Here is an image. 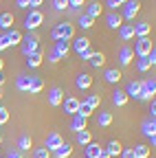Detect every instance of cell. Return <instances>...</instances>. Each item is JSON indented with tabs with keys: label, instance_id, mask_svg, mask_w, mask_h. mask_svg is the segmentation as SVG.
<instances>
[{
	"label": "cell",
	"instance_id": "obj_27",
	"mask_svg": "<svg viewBox=\"0 0 156 158\" xmlns=\"http://www.w3.org/2000/svg\"><path fill=\"white\" fill-rule=\"evenodd\" d=\"M86 121H88V118H82V116H73V121H70V130L77 134V132H82V130H86Z\"/></svg>",
	"mask_w": 156,
	"mask_h": 158
},
{
	"label": "cell",
	"instance_id": "obj_40",
	"mask_svg": "<svg viewBox=\"0 0 156 158\" xmlns=\"http://www.w3.org/2000/svg\"><path fill=\"white\" fill-rule=\"evenodd\" d=\"M92 22H95V20H92V18H88L86 13L79 18V27H82V29H90V27H92Z\"/></svg>",
	"mask_w": 156,
	"mask_h": 158
},
{
	"label": "cell",
	"instance_id": "obj_52",
	"mask_svg": "<svg viewBox=\"0 0 156 158\" xmlns=\"http://www.w3.org/2000/svg\"><path fill=\"white\" fill-rule=\"evenodd\" d=\"M5 86V77H2V73H0V88Z\"/></svg>",
	"mask_w": 156,
	"mask_h": 158
},
{
	"label": "cell",
	"instance_id": "obj_42",
	"mask_svg": "<svg viewBox=\"0 0 156 158\" xmlns=\"http://www.w3.org/2000/svg\"><path fill=\"white\" fill-rule=\"evenodd\" d=\"M7 121H9V110L5 106H0V125H5Z\"/></svg>",
	"mask_w": 156,
	"mask_h": 158
},
{
	"label": "cell",
	"instance_id": "obj_53",
	"mask_svg": "<svg viewBox=\"0 0 156 158\" xmlns=\"http://www.w3.org/2000/svg\"><path fill=\"white\" fill-rule=\"evenodd\" d=\"M2 68H5V59L0 57V73H2Z\"/></svg>",
	"mask_w": 156,
	"mask_h": 158
},
{
	"label": "cell",
	"instance_id": "obj_29",
	"mask_svg": "<svg viewBox=\"0 0 156 158\" xmlns=\"http://www.w3.org/2000/svg\"><path fill=\"white\" fill-rule=\"evenodd\" d=\"M103 77H106V81H108V84H119V79H121V70H116V68H108V70L103 73Z\"/></svg>",
	"mask_w": 156,
	"mask_h": 158
},
{
	"label": "cell",
	"instance_id": "obj_20",
	"mask_svg": "<svg viewBox=\"0 0 156 158\" xmlns=\"http://www.w3.org/2000/svg\"><path fill=\"white\" fill-rule=\"evenodd\" d=\"M42 51H35V53H31V55H27V64H29V68H37V66H42Z\"/></svg>",
	"mask_w": 156,
	"mask_h": 158
},
{
	"label": "cell",
	"instance_id": "obj_45",
	"mask_svg": "<svg viewBox=\"0 0 156 158\" xmlns=\"http://www.w3.org/2000/svg\"><path fill=\"white\" fill-rule=\"evenodd\" d=\"M84 7V0H68V9H79Z\"/></svg>",
	"mask_w": 156,
	"mask_h": 158
},
{
	"label": "cell",
	"instance_id": "obj_14",
	"mask_svg": "<svg viewBox=\"0 0 156 158\" xmlns=\"http://www.w3.org/2000/svg\"><path fill=\"white\" fill-rule=\"evenodd\" d=\"M60 59H66V55L70 53V42H55V46L51 48Z\"/></svg>",
	"mask_w": 156,
	"mask_h": 158
},
{
	"label": "cell",
	"instance_id": "obj_57",
	"mask_svg": "<svg viewBox=\"0 0 156 158\" xmlns=\"http://www.w3.org/2000/svg\"><path fill=\"white\" fill-rule=\"evenodd\" d=\"M2 158H5V156H2Z\"/></svg>",
	"mask_w": 156,
	"mask_h": 158
},
{
	"label": "cell",
	"instance_id": "obj_4",
	"mask_svg": "<svg viewBox=\"0 0 156 158\" xmlns=\"http://www.w3.org/2000/svg\"><path fill=\"white\" fill-rule=\"evenodd\" d=\"M152 48H154V44H152V40H150V37H139L132 51H134L136 57H147V55L152 53Z\"/></svg>",
	"mask_w": 156,
	"mask_h": 158
},
{
	"label": "cell",
	"instance_id": "obj_1",
	"mask_svg": "<svg viewBox=\"0 0 156 158\" xmlns=\"http://www.w3.org/2000/svg\"><path fill=\"white\" fill-rule=\"evenodd\" d=\"M51 37L55 40V42H70V40L75 37V24H70V22L55 24V29L51 31Z\"/></svg>",
	"mask_w": 156,
	"mask_h": 158
},
{
	"label": "cell",
	"instance_id": "obj_34",
	"mask_svg": "<svg viewBox=\"0 0 156 158\" xmlns=\"http://www.w3.org/2000/svg\"><path fill=\"white\" fill-rule=\"evenodd\" d=\"M112 123V112H99V118H97V125H101V127H108Z\"/></svg>",
	"mask_w": 156,
	"mask_h": 158
},
{
	"label": "cell",
	"instance_id": "obj_19",
	"mask_svg": "<svg viewBox=\"0 0 156 158\" xmlns=\"http://www.w3.org/2000/svg\"><path fill=\"white\" fill-rule=\"evenodd\" d=\"M88 64H90V66H95V68L103 66V64H106V55H103V53H99V51H97V53L92 51V53H90V57H88Z\"/></svg>",
	"mask_w": 156,
	"mask_h": 158
},
{
	"label": "cell",
	"instance_id": "obj_12",
	"mask_svg": "<svg viewBox=\"0 0 156 158\" xmlns=\"http://www.w3.org/2000/svg\"><path fill=\"white\" fill-rule=\"evenodd\" d=\"M5 37H7L9 48H11V46H20V42H22V33L18 31V29H9V31L5 33Z\"/></svg>",
	"mask_w": 156,
	"mask_h": 158
},
{
	"label": "cell",
	"instance_id": "obj_17",
	"mask_svg": "<svg viewBox=\"0 0 156 158\" xmlns=\"http://www.w3.org/2000/svg\"><path fill=\"white\" fill-rule=\"evenodd\" d=\"M121 152H123V147H121V143L119 141H112L108 143V147H106V154L110 156V158H116V156H121Z\"/></svg>",
	"mask_w": 156,
	"mask_h": 158
},
{
	"label": "cell",
	"instance_id": "obj_33",
	"mask_svg": "<svg viewBox=\"0 0 156 158\" xmlns=\"http://www.w3.org/2000/svg\"><path fill=\"white\" fill-rule=\"evenodd\" d=\"M70 154H73V147H70L68 143H64L60 149H55V152H53V156H55V158H68Z\"/></svg>",
	"mask_w": 156,
	"mask_h": 158
},
{
	"label": "cell",
	"instance_id": "obj_8",
	"mask_svg": "<svg viewBox=\"0 0 156 158\" xmlns=\"http://www.w3.org/2000/svg\"><path fill=\"white\" fill-rule=\"evenodd\" d=\"M141 130H143V134L152 141V145H156V121H150V118H145L143 125H141Z\"/></svg>",
	"mask_w": 156,
	"mask_h": 158
},
{
	"label": "cell",
	"instance_id": "obj_46",
	"mask_svg": "<svg viewBox=\"0 0 156 158\" xmlns=\"http://www.w3.org/2000/svg\"><path fill=\"white\" fill-rule=\"evenodd\" d=\"M9 48V44H7V37L5 35H0V53H2V51H7Z\"/></svg>",
	"mask_w": 156,
	"mask_h": 158
},
{
	"label": "cell",
	"instance_id": "obj_9",
	"mask_svg": "<svg viewBox=\"0 0 156 158\" xmlns=\"http://www.w3.org/2000/svg\"><path fill=\"white\" fill-rule=\"evenodd\" d=\"M70 48H73L77 55H84L86 51H90V40H88V37H77L75 42L70 44Z\"/></svg>",
	"mask_w": 156,
	"mask_h": 158
},
{
	"label": "cell",
	"instance_id": "obj_18",
	"mask_svg": "<svg viewBox=\"0 0 156 158\" xmlns=\"http://www.w3.org/2000/svg\"><path fill=\"white\" fill-rule=\"evenodd\" d=\"M101 149H103V147H101L99 143L92 141V143H88V145L84 147V154H86V158H97V156L101 154Z\"/></svg>",
	"mask_w": 156,
	"mask_h": 158
},
{
	"label": "cell",
	"instance_id": "obj_15",
	"mask_svg": "<svg viewBox=\"0 0 156 158\" xmlns=\"http://www.w3.org/2000/svg\"><path fill=\"white\" fill-rule=\"evenodd\" d=\"M132 59H134V51H132L130 46H123L121 53H119V64H121V66H130Z\"/></svg>",
	"mask_w": 156,
	"mask_h": 158
},
{
	"label": "cell",
	"instance_id": "obj_36",
	"mask_svg": "<svg viewBox=\"0 0 156 158\" xmlns=\"http://www.w3.org/2000/svg\"><path fill=\"white\" fill-rule=\"evenodd\" d=\"M90 114H92V108H90L88 103H84V101H82V103H79V110H77V116H82V118H88Z\"/></svg>",
	"mask_w": 156,
	"mask_h": 158
},
{
	"label": "cell",
	"instance_id": "obj_49",
	"mask_svg": "<svg viewBox=\"0 0 156 158\" xmlns=\"http://www.w3.org/2000/svg\"><path fill=\"white\" fill-rule=\"evenodd\" d=\"M121 158H134V152H132V147L123 149V152H121Z\"/></svg>",
	"mask_w": 156,
	"mask_h": 158
},
{
	"label": "cell",
	"instance_id": "obj_56",
	"mask_svg": "<svg viewBox=\"0 0 156 158\" xmlns=\"http://www.w3.org/2000/svg\"><path fill=\"white\" fill-rule=\"evenodd\" d=\"M0 145H2V136H0Z\"/></svg>",
	"mask_w": 156,
	"mask_h": 158
},
{
	"label": "cell",
	"instance_id": "obj_23",
	"mask_svg": "<svg viewBox=\"0 0 156 158\" xmlns=\"http://www.w3.org/2000/svg\"><path fill=\"white\" fill-rule=\"evenodd\" d=\"M13 22H15V18H13V13H2L0 15V29H5V31H9V29H13Z\"/></svg>",
	"mask_w": 156,
	"mask_h": 158
},
{
	"label": "cell",
	"instance_id": "obj_2",
	"mask_svg": "<svg viewBox=\"0 0 156 158\" xmlns=\"http://www.w3.org/2000/svg\"><path fill=\"white\" fill-rule=\"evenodd\" d=\"M20 48H22L24 57H27V55H31V53H35V51H40V37H37L35 33L22 35V42H20Z\"/></svg>",
	"mask_w": 156,
	"mask_h": 158
},
{
	"label": "cell",
	"instance_id": "obj_6",
	"mask_svg": "<svg viewBox=\"0 0 156 158\" xmlns=\"http://www.w3.org/2000/svg\"><path fill=\"white\" fill-rule=\"evenodd\" d=\"M154 64H156V48H152V53H150L147 57H139L136 68H139V73H145V70H150Z\"/></svg>",
	"mask_w": 156,
	"mask_h": 158
},
{
	"label": "cell",
	"instance_id": "obj_43",
	"mask_svg": "<svg viewBox=\"0 0 156 158\" xmlns=\"http://www.w3.org/2000/svg\"><path fill=\"white\" fill-rule=\"evenodd\" d=\"M53 7L57 11H64V9H68V0H53Z\"/></svg>",
	"mask_w": 156,
	"mask_h": 158
},
{
	"label": "cell",
	"instance_id": "obj_21",
	"mask_svg": "<svg viewBox=\"0 0 156 158\" xmlns=\"http://www.w3.org/2000/svg\"><path fill=\"white\" fill-rule=\"evenodd\" d=\"M29 84H31V75H18L15 77V88L18 90L29 92Z\"/></svg>",
	"mask_w": 156,
	"mask_h": 158
},
{
	"label": "cell",
	"instance_id": "obj_51",
	"mask_svg": "<svg viewBox=\"0 0 156 158\" xmlns=\"http://www.w3.org/2000/svg\"><path fill=\"white\" fill-rule=\"evenodd\" d=\"M97 158H110V156H108V154H106V147H103V149H101V154H99V156H97Z\"/></svg>",
	"mask_w": 156,
	"mask_h": 158
},
{
	"label": "cell",
	"instance_id": "obj_11",
	"mask_svg": "<svg viewBox=\"0 0 156 158\" xmlns=\"http://www.w3.org/2000/svg\"><path fill=\"white\" fill-rule=\"evenodd\" d=\"M62 101H64V92H62V88H51L48 90V103L53 106V108H57V106H62Z\"/></svg>",
	"mask_w": 156,
	"mask_h": 158
},
{
	"label": "cell",
	"instance_id": "obj_31",
	"mask_svg": "<svg viewBox=\"0 0 156 158\" xmlns=\"http://www.w3.org/2000/svg\"><path fill=\"white\" fill-rule=\"evenodd\" d=\"M132 152H134V158H150V147L147 145H134Z\"/></svg>",
	"mask_w": 156,
	"mask_h": 158
},
{
	"label": "cell",
	"instance_id": "obj_24",
	"mask_svg": "<svg viewBox=\"0 0 156 158\" xmlns=\"http://www.w3.org/2000/svg\"><path fill=\"white\" fill-rule=\"evenodd\" d=\"M42 88H44V81H42V77H33V75H31L29 92H31V94H37V92H42Z\"/></svg>",
	"mask_w": 156,
	"mask_h": 158
},
{
	"label": "cell",
	"instance_id": "obj_50",
	"mask_svg": "<svg viewBox=\"0 0 156 158\" xmlns=\"http://www.w3.org/2000/svg\"><path fill=\"white\" fill-rule=\"evenodd\" d=\"M42 2H44V0H29V7H31V9H37Z\"/></svg>",
	"mask_w": 156,
	"mask_h": 158
},
{
	"label": "cell",
	"instance_id": "obj_55",
	"mask_svg": "<svg viewBox=\"0 0 156 158\" xmlns=\"http://www.w3.org/2000/svg\"><path fill=\"white\" fill-rule=\"evenodd\" d=\"M0 99H2V88H0Z\"/></svg>",
	"mask_w": 156,
	"mask_h": 158
},
{
	"label": "cell",
	"instance_id": "obj_26",
	"mask_svg": "<svg viewBox=\"0 0 156 158\" xmlns=\"http://www.w3.org/2000/svg\"><path fill=\"white\" fill-rule=\"evenodd\" d=\"M112 103H114L116 108L125 106V103H128V94H125L123 90H114V92H112Z\"/></svg>",
	"mask_w": 156,
	"mask_h": 158
},
{
	"label": "cell",
	"instance_id": "obj_47",
	"mask_svg": "<svg viewBox=\"0 0 156 158\" xmlns=\"http://www.w3.org/2000/svg\"><path fill=\"white\" fill-rule=\"evenodd\" d=\"M15 7L18 9H29V0H15Z\"/></svg>",
	"mask_w": 156,
	"mask_h": 158
},
{
	"label": "cell",
	"instance_id": "obj_30",
	"mask_svg": "<svg viewBox=\"0 0 156 158\" xmlns=\"http://www.w3.org/2000/svg\"><path fill=\"white\" fill-rule=\"evenodd\" d=\"M77 143H79L82 147H86L88 143H92V134L88 130H82V132H77Z\"/></svg>",
	"mask_w": 156,
	"mask_h": 158
},
{
	"label": "cell",
	"instance_id": "obj_38",
	"mask_svg": "<svg viewBox=\"0 0 156 158\" xmlns=\"http://www.w3.org/2000/svg\"><path fill=\"white\" fill-rule=\"evenodd\" d=\"M33 158H51V152H48L46 147H37V149L33 152Z\"/></svg>",
	"mask_w": 156,
	"mask_h": 158
},
{
	"label": "cell",
	"instance_id": "obj_3",
	"mask_svg": "<svg viewBox=\"0 0 156 158\" xmlns=\"http://www.w3.org/2000/svg\"><path fill=\"white\" fill-rule=\"evenodd\" d=\"M42 22H44V13H42L40 9H31V11L27 13V18H24V27H27L29 33H33Z\"/></svg>",
	"mask_w": 156,
	"mask_h": 158
},
{
	"label": "cell",
	"instance_id": "obj_35",
	"mask_svg": "<svg viewBox=\"0 0 156 158\" xmlns=\"http://www.w3.org/2000/svg\"><path fill=\"white\" fill-rule=\"evenodd\" d=\"M101 9H103V7H101L99 2H92V5H88V11H86V15L95 20V18H99V15H101Z\"/></svg>",
	"mask_w": 156,
	"mask_h": 158
},
{
	"label": "cell",
	"instance_id": "obj_16",
	"mask_svg": "<svg viewBox=\"0 0 156 158\" xmlns=\"http://www.w3.org/2000/svg\"><path fill=\"white\" fill-rule=\"evenodd\" d=\"M106 24H108L110 29H119V27L123 24V18L116 13V11H110V13L106 15Z\"/></svg>",
	"mask_w": 156,
	"mask_h": 158
},
{
	"label": "cell",
	"instance_id": "obj_5",
	"mask_svg": "<svg viewBox=\"0 0 156 158\" xmlns=\"http://www.w3.org/2000/svg\"><path fill=\"white\" fill-rule=\"evenodd\" d=\"M121 9H123L121 18H123V20H128V22H134V15L141 11V2H139V0H128V2H125Z\"/></svg>",
	"mask_w": 156,
	"mask_h": 158
},
{
	"label": "cell",
	"instance_id": "obj_39",
	"mask_svg": "<svg viewBox=\"0 0 156 158\" xmlns=\"http://www.w3.org/2000/svg\"><path fill=\"white\" fill-rule=\"evenodd\" d=\"M141 84H143V88H145L150 94L156 92V81H154V79H145V81H141Z\"/></svg>",
	"mask_w": 156,
	"mask_h": 158
},
{
	"label": "cell",
	"instance_id": "obj_54",
	"mask_svg": "<svg viewBox=\"0 0 156 158\" xmlns=\"http://www.w3.org/2000/svg\"><path fill=\"white\" fill-rule=\"evenodd\" d=\"M119 2H121V5H125V2H128V0H119Z\"/></svg>",
	"mask_w": 156,
	"mask_h": 158
},
{
	"label": "cell",
	"instance_id": "obj_41",
	"mask_svg": "<svg viewBox=\"0 0 156 158\" xmlns=\"http://www.w3.org/2000/svg\"><path fill=\"white\" fill-rule=\"evenodd\" d=\"M136 99H141V101H154V94H150L145 88H143V84H141V92H139V97Z\"/></svg>",
	"mask_w": 156,
	"mask_h": 158
},
{
	"label": "cell",
	"instance_id": "obj_32",
	"mask_svg": "<svg viewBox=\"0 0 156 158\" xmlns=\"http://www.w3.org/2000/svg\"><path fill=\"white\" fill-rule=\"evenodd\" d=\"M31 145H33V141H31V136H20L18 138V152H27V149H31Z\"/></svg>",
	"mask_w": 156,
	"mask_h": 158
},
{
	"label": "cell",
	"instance_id": "obj_48",
	"mask_svg": "<svg viewBox=\"0 0 156 158\" xmlns=\"http://www.w3.org/2000/svg\"><path fill=\"white\" fill-rule=\"evenodd\" d=\"M5 158H22V154L18 152V149H9V154H7Z\"/></svg>",
	"mask_w": 156,
	"mask_h": 158
},
{
	"label": "cell",
	"instance_id": "obj_7",
	"mask_svg": "<svg viewBox=\"0 0 156 158\" xmlns=\"http://www.w3.org/2000/svg\"><path fill=\"white\" fill-rule=\"evenodd\" d=\"M64 145V138L57 134V132H51L48 136H46V141H44V147L48 149V152H55V149H60Z\"/></svg>",
	"mask_w": 156,
	"mask_h": 158
},
{
	"label": "cell",
	"instance_id": "obj_10",
	"mask_svg": "<svg viewBox=\"0 0 156 158\" xmlns=\"http://www.w3.org/2000/svg\"><path fill=\"white\" fill-rule=\"evenodd\" d=\"M62 103H64V112L75 116V114H77V110H79V103H82V101H79L77 97H66Z\"/></svg>",
	"mask_w": 156,
	"mask_h": 158
},
{
	"label": "cell",
	"instance_id": "obj_44",
	"mask_svg": "<svg viewBox=\"0 0 156 158\" xmlns=\"http://www.w3.org/2000/svg\"><path fill=\"white\" fill-rule=\"evenodd\" d=\"M106 5H108V9H112V11H116V9H121V7H123L119 0H106Z\"/></svg>",
	"mask_w": 156,
	"mask_h": 158
},
{
	"label": "cell",
	"instance_id": "obj_13",
	"mask_svg": "<svg viewBox=\"0 0 156 158\" xmlns=\"http://www.w3.org/2000/svg\"><path fill=\"white\" fill-rule=\"evenodd\" d=\"M75 86L79 88V90H88V88L92 86V77L86 75V73H79V75L75 77Z\"/></svg>",
	"mask_w": 156,
	"mask_h": 158
},
{
	"label": "cell",
	"instance_id": "obj_28",
	"mask_svg": "<svg viewBox=\"0 0 156 158\" xmlns=\"http://www.w3.org/2000/svg\"><path fill=\"white\" fill-rule=\"evenodd\" d=\"M125 94H128V99L132 97V99H136V97H139V92H141V81H130L128 84V88L123 90Z\"/></svg>",
	"mask_w": 156,
	"mask_h": 158
},
{
	"label": "cell",
	"instance_id": "obj_37",
	"mask_svg": "<svg viewBox=\"0 0 156 158\" xmlns=\"http://www.w3.org/2000/svg\"><path fill=\"white\" fill-rule=\"evenodd\" d=\"M84 103H88L92 110H95V108H99V103H101V94H88V99H86Z\"/></svg>",
	"mask_w": 156,
	"mask_h": 158
},
{
	"label": "cell",
	"instance_id": "obj_25",
	"mask_svg": "<svg viewBox=\"0 0 156 158\" xmlns=\"http://www.w3.org/2000/svg\"><path fill=\"white\" fill-rule=\"evenodd\" d=\"M119 37L123 40V42L132 40V37H134V27H132V24H121V27H119Z\"/></svg>",
	"mask_w": 156,
	"mask_h": 158
},
{
	"label": "cell",
	"instance_id": "obj_22",
	"mask_svg": "<svg viewBox=\"0 0 156 158\" xmlns=\"http://www.w3.org/2000/svg\"><path fill=\"white\" fill-rule=\"evenodd\" d=\"M132 27H134V35H136V37H147L150 31H152V27H150L147 22H136V24H132Z\"/></svg>",
	"mask_w": 156,
	"mask_h": 158
}]
</instances>
